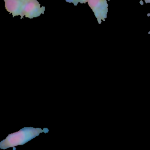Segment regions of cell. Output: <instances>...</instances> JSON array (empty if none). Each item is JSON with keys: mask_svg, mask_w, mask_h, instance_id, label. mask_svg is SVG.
<instances>
[{"mask_svg": "<svg viewBox=\"0 0 150 150\" xmlns=\"http://www.w3.org/2000/svg\"><path fill=\"white\" fill-rule=\"evenodd\" d=\"M46 129H42L40 128L24 127L19 131L9 134L5 139L0 142V148L5 149L8 148L23 145L38 136L40 133L43 132Z\"/></svg>", "mask_w": 150, "mask_h": 150, "instance_id": "1", "label": "cell"}, {"mask_svg": "<svg viewBox=\"0 0 150 150\" xmlns=\"http://www.w3.org/2000/svg\"><path fill=\"white\" fill-rule=\"evenodd\" d=\"M109 0H88L89 6L93 11L98 23L101 24V21H105L108 12V3Z\"/></svg>", "mask_w": 150, "mask_h": 150, "instance_id": "2", "label": "cell"}, {"mask_svg": "<svg viewBox=\"0 0 150 150\" xmlns=\"http://www.w3.org/2000/svg\"><path fill=\"white\" fill-rule=\"evenodd\" d=\"M45 11V6H40V4L37 0H32L24 2L22 16L21 19L25 16L30 19L39 16L42 13L43 14Z\"/></svg>", "mask_w": 150, "mask_h": 150, "instance_id": "3", "label": "cell"}, {"mask_svg": "<svg viewBox=\"0 0 150 150\" xmlns=\"http://www.w3.org/2000/svg\"><path fill=\"white\" fill-rule=\"evenodd\" d=\"M5 8L8 12L11 13L12 16H22L24 1L22 0H4Z\"/></svg>", "mask_w": 150, "mask_h": 150, "instance_id": "4", "label": "cell"}, {"mask_svg": "<svg viewBox=\"0 0 150 150\" xmlns=\"http://www.w3.org/2000/svg\"><path fill=\"white\" fill-rule=\"evenodd\" d=\"M66 1L69 3H73L74 5H77L79 3L85 4L88 1V0H66Z\"/></svg>", "mask_w": 150, "mask_h": 150, "instance_id": "5", "label": "cell"}, {"mask_svg": "<svg viewBox=\"0 0 150 150\" xmlns=\"http://www.w3.org/2000/svg\"><path fill=\"white\" fill-rule=\"evenodd\" d=\"M142 0H141V1H142ZM144 1H145V2L146 3V4H148V3H150V0H144Z\"/></svg>", "mask_w": 150, "mask_h": 150, "instance_id": "6", "label": "cell"}, {"mask_svg": "<svg viewBox=\"0 0 150 150\" xmlns=\"http://www.w3.org/2000/svg\"><path fill=\"white\" fill-rule=\"evenodd\" d=\"M22 1H24V2H26V1H32V0H22Z\"/></svg>", "mask_w": 150, "mask_h": 150, "instance_id": "7", "label": "cell"}, {"mask_svg": "<svg viewBox=\"0 0 150 150\" xmlns=\"http://www.w3.org/2000/svg\"><path fill=\"white\" fill-rule=\"evenodd\" d=\"M147 16H150V13H147Z\"/></svg>", "mask_w": 150, "mask_h": 150, "instance_id": "8", "label": "cell"}, {"mask_svg": "<svg viewBox=\"0 0 150 150\" xmlns=\"http://www.w3.org/2000/svg\"><path fill=\"white\" fill-rule=\"evenodd\" d=\"M148 34H149V35H150V30H149V32H148Z\"/></svg>", "mask_w": 150, "mask_h": 150, "instance_id": "9", "label": "cell"}]
</instances>
